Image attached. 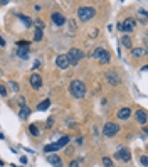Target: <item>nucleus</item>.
I'll return each instance as SVG.
<instances>
[{
  "label": "nucleus",
  "mask_w": 148,
  "mask_h": 167,
  "mask_svg": "<svg viewBox=\"0 0 148 167\" xmlns=\"http://www.w3.org/2000/svg\"><path fill=\"white\" fill-rule=\"evenodd\" d=\"M69 90H71V93H73L76 98H84V95H86V86H84V83L79 81V80L71 81Z\"/></svg>",
  "instance_id": "obj_1"
},
{
  "label": "nucleus",
  "mask_w": 148,
  "mask_h": 167,
  "mask_svg": "<svg viewBox=\"0 0 148 167\" xmlns=\"http://www.w3.org/2000/svg\"><path fill=\"white\" fill-rule=\"evenodd\" d=\"M82 56H84V53H82L81 49H78V47L69 49V53L66 54V58H67V61H69V64H73V66H76V64H78V63L82 59Z\"/></svg>",
  "instance_id": "obj_2"
},
{
  "label": "nucleus",
  "mask_w": 148,
  "mask_h": 167,
  "mask_svg": "<svg viewBox=\"0 0 148 167\" xmlns=\"http://www.w3.org/2000/svg\"><path fill=\"white\" fill-rule=\"evenodd\" d=\"M93 58L96 61H99L101 64H106V63H109V61H111L109 53H108L104 47H96V49L93 51Z\"/></svg>",
  "instance_id": "obj_3"
},
{
  "label": "nucleus",
  "mask_w": 148,
  "mask_h": 167,
  "mask_svg": "<svg viewBox=\"0 0 148 167\" xmlns=\"http://www.w3.org/2000/svg\"><path fill=\"white\" fill-rule=\"evenodd\" d=\"M94 15H96V9H94V7H79V9H78V17H79L81 20H84V22H86V20H91L94 17Z\"/></svg>",
  "instance_id": "obj_4"
},
{
  "label": "nucleus",
  "mask_w": 148,
  "mask_h": 167,
  "mask_svg": "<svg viewBox=\"0 0 148 167\" xmlns=\"http://www.w3.org/2000/svg\"><path fill=\"white\" fill-rule=\"evenodd\" d=\"M135 26H136V22H135L133 19H125L121 24H118V29H120L121 32H133Z\"/></svg>",
  "instance_id": "obj_5"
},
{
  "label": "nucleus",
  "mask_w": 148,
  "mask_h": 167,
  "mask_svg": "<svg viewBox=\"0 0 148 167\" xmlns=\"http://www.w3.org/2000/svg\"><path fill=\"white\" fill-rule=\"evenodd\" d=\"M118 132H120V127H118L116 123H113V122L106 123L104 128H103V134L106 135V137H113V135H116Z\"/></svg>",
  "instance_id": "obj_6"
},
{
  "label": "nucleus",
  "mask_w": 148,
  "mask_h": 167,
  "mask_svg": "<svg viewBox=\"0 0 148 167\" xmlns=\"http://www.w3.org/2000/svg\"><path fill=\"white\" fill-rule=\"evenodd\" d=\"M114 157H116L118 161H123V162H128L130 159H131V155H130V150H128V149H120V150L114 154Z\"/></svg>",
  "instance_id": "obj_7"
},
{
  "label": "nucleus",
  "mask_w": 148,
  "mask_h": 167,
  "mask_svg": "<svg viewBox=\"0 0 148 167\" xmlns=\"http://www.w3.org/2000/svg\"><path fill=\"white\" fill-rule=\"evenodd\" d=\"M30 86L34 88V90H39L40 86H42V76L37 73L30 74Z\"/></svg>",
  "instance_id": "obj_8"
},
{
  "label": "nucleus",
  "mask_w": 148,
  "mask_h": 167,
  "mask_svg": "<svg viewBox=\"0 0 148 167\" xmlns=\"http://www.w3.org/2000/svg\"><path fill=\"white\" fill-rule=\"evenodd\" d=\"M56 64H57V68H61V69H66V68L69 66V61H67L66 54H59V56L56 58Z\"/></svg>",
  "instance_id": "obj_9"
},
{
  "label": "nucleus",
  "mask_w": 148,
  "mask_h": 167,
  "mask_svg": "<svg viewBox=\"0 0 148 167\" xmlns=\"http://www.w3.org/2000/svg\"><path fill=\"white\" fill-rule=\"evenodd\" d=\"M47 161L51 162L54 167H62V161H61V157L59 155H56V154H51V155H47Z\"/></svg>",
  "instance_id": "obj_10"
},
{
  "label": "nucleus",
  "mask_w": 148,
  "mask_h": 167,
  "mask_svg": "<svg viewBox=\"0 0 148 167\" xmlns=\"http://www.w3.org/2000/svg\"><path fill=\"white\" fill-rule=\"evenodd\" d=\"M52 22H54V26H62V24L66 22V17L59 12H54L52 14Z\"/></svg>",
  "instance_id": "obj_11"
},
{
  "label": "nucleus",
  "mask_w": 148,
  "mask_h": 167,
  "mask_svg": "<svg viewBox=\"0 0 148 167\" xmlns=\"http://www.w3.org/2000/svg\"><path fill=\"white\" fill-rule=\"evenodd\" d=\"M15 56L20 58V59H29V49H27V47H19V49L15 51Z\"/></svg>",
  "instance_id": "obj_12"
},
{
  "label": "nucleus",
  "mask_w": 148,
  "mask_h": 167,
  "mask_svg": "<svg viewBox=\"0 0 148 167\" xmlns=\"http://www.w3.org/2000/svg\"><path fill=\"white\" fill-rule=\"evenodd\" d=\"M106 80L109 81L111 85H114V86L120 85V76H118L116 73H106Z\"/></svg>",
  "instance_id": "obj_13"
},
{
  "label": "nucleus",
  "mask_w": 148,
  "mask_h": 167,
  "mask_svg": "<svg viewBox=\"0 0 148 167\" xmlns=\"http://www.w3.org/2000/svg\"><path fill=\"white\" fill-rule=\"evenodd\" d=\"M130 115H131V110H130V108H121L120 112H118V118H120V120H128Z\"/></svg>",
  "instance_id": "obj_14"
},
{
  "label": "nucleus",
  "mask_w": 148,
  "mask_h": 167,
  "mask_svg": "<svg viewBox=\"0 0 148 167\" xmlns=\"http://www.w3.org/2000/svg\"><path fill=\"white\" fill-rule=\"evenodd\" d=\"M135 117H136V120L140 122V123H143V125H145V123H147V113H145V112H143V110H138V112H136V115H135Z\"/></svg>",
  "instance_id": "obj_15"
},
{
  "label": "nucleus",
  "mask_w": 148,
  "mask_h": 167,
  "mask_svg": "<svg viewBox=\"0 0 148 167\" xmlns=\"http://www.w3.org/2000/svg\"><path fill=\"white\" fill-rule=\"evenodd\" d=\"M57 150H59V145H57V144H49V145H46V147H44V152H46V154L57 152Z\"/></svg>",
  "instance_id": "obj_16"
},
{
  "label": "nucleus",
  "mask_w": 148,
  "mask_h": 167,
  "mask_svg": "<svg viewBox=\"0 0 148 167\" xmlns=\"http://www.w3.org/2000/svg\"><path fill=\"white\" fill-rule=\"evenodd\" d=\"M19 115H20V118H22V120L29 118V115H30V108H29V107H22V108H20V112H19Z\"/></svg>",
  "instance_id": "obj_17"
},
{
  "label": "nucleus",
  "mask_w": 148,
  "mask_h": 167,
  "mask_svg": "<svg viewBox=\"0 0 148 167\" xmlns=\"http://www.w3.org/2000/svg\"><path fill=\"white\" fill-rule=\"evenodd\" d=\"M121 42H123V46L125 47H133V42H131V39H130V36H123V39H121Z\"/></svg>",
  "instance_id": "obj_18"
},
{
  "label": "nucleus",
  "mask_w": 148,
  "mask_h": 167,
  "mask_svg": "<svg viewBox=\"0 0 148 167\" xmlns=\"http://www.w3.org/2000/svg\"><path fill=\"white\" fill-rule=\"evenodd\" d=\"M49 107H51V101H49V100H44L42 103H39V107H37V110H39V112H42V110H47Z\"/></svg>",
  "instance_id": "obj_19"
},
{
  "label": "nucleus",
  "mask_w": 148,
  "mask_h": 167,
  "mask_svg": "<svg viewBox=\"0 0 148 167\" xmlns=\"http://www.w3.org/2000/svg\"><path fill=\"white\" fill-rule=\"evenodd\" d=\"M19 19L22 20V22H24V26H27V27H30V26H32V20L29 19V17H25V15H22V14H20V15H19Z\"/></svg>",
  "instance_id": "obj_20"
},
{
  "label": "nucleus",
  "mask_w": 148,
  "mask_h": 167,
  "mask_svg": "<svg viewBox=\"0 0 148 167\" xmlns=\"http://www.w3.org/2000/svg\"><path fill=\"white\" fill-rule=\"evenodd\" d=\"M29 132H30V134H32L34 137H39V134H40V132H39V128L35 127V125H30V127H29Z\"/></svg>",
  "instance_id": "obj_21"
},
{
  "label": "nucleus",
  "mask_w": 148,
  "mask_h": 167,
  "mask_svg": "<svg viewBox=\"0 0 148 167\" xmlns=\"http://www.w3.org/2000/svg\"><path fill=\"white\" fill-rule=\"evenodd\" d=\"M103 166H104V167H114L113 166V161H111L109 157H103Z\"/></svg>",
  "instance_id": "obj_22"
},
{
  "label": "nucleus",
  "mask_w": 148,
  "mask_h": 167,
  "mask_svg": "<svg viewBox=\"0 0 148 167\" xmlns=\"http://www.w3.org/2000/svg\"><path fill=\"white\" fill-rule=\"evenodd\" d=\"M131 53H133L135 58H140V56H143V54H145V49H133Z\"/></svg>",
  "instance_id": "obj_23"
},
{
  "label": "nucleus",
  "mask_w": 148,
  "mask_h": 167,
  "mask_svg": "<svg viewBox=\"0 0 148 167\" xmlns=\"http://www.w3.org/2000/svg\"><path fill=\"white\" fill-rule=\"evenodd\" d=\"M42 39V29H35V36H34V41H40Z\"/></svg>",
  "instance_id": "obj_24"
},
{
  "label": "nucleus",
  "mask_w": 148,
  "mask_h": 167,
  "mask_svg": "<svg viewBox=\"0 0 148 167\" xmlns=\"http://www.w3.org/2000/svg\"><path fill=\"white\" fill-rule=\"evenodd\" d=\"M67 142H69V137H62V139H61V140L57 142V145H59V149H61V147H64V145H66Z\"/></svg>",
  "instance_id": "obj_25"
},
{
  "label": "nucleus",
  "mask_w": 148,
  "mask_h": 167,
  "mask_svg": "<svg viewBox=\"0 0 148 167\" xmlns=\"http://www.w3.org/2000/svg\"><path fill=\"white\" fill-rule=\"evenodd\" d=\"M35 26H37V29H44V22L40 19H35Z\"/></svg>",
  "instance_id": "obj_26"
},
{
  "label": "nucleus",
  "mask_w": 148,
  "mask_h": 167,
  "mask_svg": "<svg viewBox=\"0 0 148 167\" xmlns=\"http://www.w3.org/2000/svg\"><path fill=\"white\" fill-rule=\"evenodd\" d=\"M54 125V117H49L47 118V128H51Z\"/></svg>",
  "instance_id": "obj_27"
},
{
  "label": "nucleus",
  "mask_w": 148,
  "mask_h": 167,
  "mask_svg": "<svg viewBox=\"0 0 148 167\" xmlns=\"http://www.w3.org/2000/svg\"><path fill=\"white\" fill-rule=\"evenodd\" d=\"M17 46H19V47H27V49H29V42H25V41H20Z\"/></svg>",
  "instance_id": "obj_28"
},
{
  "label": "nucleus",
  "mask_w": 148,
  "mask_h": 167,
  "mask_svg": "<svg viewBox=\"0 0 148 167\" xmlns=\"http://www.w3.org/2000/svg\"><path fill=\"white\" fill-rule=\"evenodd\" d=\"M10 86H12V90H13V91H17V90H19V85H17L15 81H10Z\"/></svg>",
  "instance_id": "obj_29"
},
{
  "label": "nucleus",
  "mask_w": 148,
  "mask_h": 167,
  "mask_svg": "<svg viewBox=\"0 0 148 167\" xmlns=\"http://www.w3.org/2000/svg\"><path fill=\"white\" fill-rule=\"evenodd\" d=\"M147 164H148V159H147V155H143V157H141V166L147 167Z\"/></svg>",
  "instance_id": "obj_30"
},
{
  "label": "nucleus",
  "mask_w": 148,
  "mask_h": 167,
  "mask_svg": "<svg viewBox=\"0 0 148 167\" xmlns=\"http://www.w3.org/2000/svg\"><path fill=\"white\" fill-rule=\"evenodd\" d=\"M0 95H2V96H5V95H7V90H5L4 85H0Z\"/></svg>",
  "instance_id": "obj_31"
},
{
  "label": "nucleus",
  "mask_w": 148,
  "mask_h": 167,
  "mask_svg": "<svg viewBox=\"0 0 148 167\" xmlns=\"http://www.w3.org/2000/svg\"><path fill=\"white\" fill-rule=\"evenodd\" d=\"M69 167H79V161H73L69 164Z\"/></svg>",
  "instance_id": "obj_32"
},
{
  "label": "nucleus",
  "mask_w": 148,
  "mask_h": 167,
  "mask_svg": "<svg viewBox=\"0 0 148 167\" xmlns=\"http://www.w3.org/2000/svg\"><path fill=\"white\" fill-rule=\"evenodd\" d=\"M19 105H20V107H25V100H24V98H20V100H19Z\"/></svg>",
  "instance_id": "obj_33"
},
{
  "label": "nucleus",
  "mask_w": 148,
  "mask_h": 167,
  "mask_svg": "<svg viewBox=\"0 0 148 167\" xmlns=\"http://www.w3.org/2000/svg\"><path fill=\"white\" fill-rule=\"evenodd\" d=\"M0 46H2V47L5 46V39H4V37H0Z\"/></svg>",
  "instance_id": "obj_34"
},
{
  "label": "nucleus",
  "mask_w": 148,
  "mask_h": 167,
  "mask_svg": "<svg viewBox=\"0 0 148 167\" xmlns=\"http://www.w3.org/2000/svg\"><path fill=\"white\" fill-rule=\"evenodd\" d=\"M0 74H2V71H0Z\"/></svg>",
  "instance_id": "obj_35"
}]
</instances>
